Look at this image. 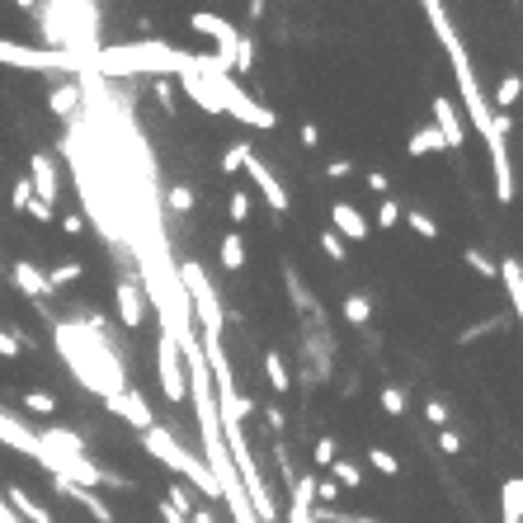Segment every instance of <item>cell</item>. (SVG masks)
Instances as JSON below:
<instances>
[{
  "mask_svg": "<svg viewBox=\"0 0 523 523\" xmlns=\"http://www.w3.org/2000/svg\"><path fill=\"white\" fill-rule=\"evenodd\" d=\"M53 349L90 396L113 401L127 387V364L118 345L109 339V331H94L90 321H53Z\"/></svg>",
  "mask_w": 523,
  "mask_h": 523,
  "instance_id": "obj_1",
  "label": "cell"
},
{
  "mask_svg": "<svg viewBox=\"0 0 523 523\" xmlns=\"http://www.w3.org/2000/svg\"><path fill=\"white\" fill-rule=\"evenodd\" d=\"M193 53L170 47L160 38H137V43H104L100 53L86 61V76L94 80H133V76H151V80H170L189 71Z\"/></svg>",
  "mask_w": 523,
  "mask_h": 523,
  "instance_id": "obj_2",
  "label": "cell"
},
{
  "mask_svg": "<svg viewBox=\"0 0 523 523\" xmlns=\"http://www.w3.org/2000/svg\"><path fill=\"white\" fill-rule=\"evenodd\" d=\"M38 14V29L53 53H71V57H94L100 53V5H86V0H57V5H24Z\"/></svg>",
  "mask_w": 523,
  "mask_h": 523,
  "instance_id": "obj_3",
  "label": "cell"
},
{
  "mask_svg": "<svg viewBox=\"0 0 523 523\" xmlns=\"http://www.w3.org/2000/svg\"><path fill=\"white\" fill-rule=\"evenodd\" d=\"M193 71L212 86V94H217V104H222V118H236L241 127H250V133H274V127H279V113L269 104H259L250 90H241V80L226 76L208 53H193Z\"/></svg>",
  "mask_w": 523,
  "mask_h": 523,
  "instance_id": "obj_4",
  "label": "cell"
},
{
  "mask_svg": "<svg viewBox=\"0 0 523 523\" xmlns=\"http://www.w3.org/2000/svg\"><path fill=\"white\" fill-rule=\"evenodd\" d=\"M142 438V448H146V457H156L166 471H179L193 490H203L208 500H222V490H217V481H212V471H208V462L203 457H193L184 444H179V434L175 429H160V424H151L146 434H137Z\"/></svg>",
  "mask_w": 523,
  "mask_h": 523,
  "instance_id": "obj_5",
  "label": "cell"
},
{
  "mask_svg": "<svg viewBox=\"0 0 523 523\" xmlns=\"http://www.w3.org/2000/svg\"><path fill=\"white\" fill-rule=\"evenodd\" d=\"M175 274H179V288H184V302H189V321L203 325V345L222 339V331H226V312H222L217 283H212L208 274H203L199 259H179Z\"/></svg>",
  "mask_w": 523,
  "mask_h": 523,
  "instance_id": "obj_6",
  "label": "cell"
},
{
  "mask_svg": "<svg viewBox=\"0 0 523 523\" xmlns=\"http://www.w3.org/2000/svg\"><path fill=\"white\" fill-rule=\"evenodd\" d=\"M0 67H14V71H38V76H67V80H80V76H86V57H71V53H53V47H29V43L0 38Z\"/></svg>",
  "mask_w": 523,
  "mask_h": 523,
  "instance_id": "obj_7",
  "label": "cell"
},
{
  "mask_svg": "<svg viewBox=\"0 0 523 523\" xmlns=\"http://www.w3.org/2000/svg\"><path fill=\"white\" fill-rule=\"evenodd\" d=\"M156 378H160V391H166V401L179 405L189 401V378H184V358H179V345L160 331L156 335Z\"/></svg>",
  "mask_w": 523,
  "mask_h": 523,
  "instance_id": "obj_8",
  "label": "cell"
},
{
  "mask_svg": "<svg viewBox=\"0 0 523 523\" xmlns=\"http://www.w3.org/2000/svg\"><path fill=\"white\" fill-rule=\"evenodd\" d=\"M29 184H34L38 203L57 208V199H61V160L53 151H34L29 156Z\"/></svg>",
  "mask_w": 523,
  "mask_h": 523,
  "instance_id": "obj_9",
  "label": "cell"
},
{
  "mask_svg": "<svg viewBox=\"0 0 523 523\" xmlns=\"http://www.w3.org/2000/svg\"><path fill=\"white\" fill-rule=\"evenodd\" d=\"M113 306H118V321L127 325V331H142L146 325V292H142V283H137V274H123L118 283H113Z\"/></svg>",
  "mask_w": 523,
  "mask_h": 523,
  "instance_id": "obj_10",
  "label": "cell"
},
{
  "mask_svg": "<svg viewBox=\"0 0 523 523\" xmlns=\"http://www.w3.org/2000/svg\"><path fill=\"white\" fill-rule=\"evenodd\" d=\"M104 405H109V415H118V420L127 424V429H137V434H146V429L156 424V411L146 405V396H142L137 387H123L118 396L104 401Z\"/></svg>",
  "mask_w": 523,
  "mask_h": 523,
  "instance_id": "obj_11",
  "label": "cell"
},
{
  "mask_svg": "<svg viewBox=\"0 0 523 523\" xmlns=\"http://www.w3.org/2000/svg\"><path fill=\"white\" fill-rule=\"evenodd\" d=\"M429 113H434V133L438 142H444V151H457V146L467 142V127H462V113H457V104L448 100V94H434L429 100Z\"/></svg>",
  "mask_w": 523,
  "mask_h": 523,
  "instance_id": "obj_12",
  "label": "cell"
},
{
  "mask_svg": "<svg viewBox=\"0 0 523 523\" xmlns=\"http://www.w3.org/2000/svg\"><path fill=\"white\" fill-rule=\"evenodd\" d=\"M331 232L345 241V245H364L368 236H372V226H368V217H364V208H354V203H331Z\"/></svg>",
  "mask_w": 523,
  "mask_h": 523,
  "instance_id": "obj_13",
  "label": "cell"
},
{
  "mask_svg": "<svg viewBox=\"0 0 523 523\" xmlns=\"http://www.w3.org/2000/svg\"><path fill=\"white\" fill-rule=\"evenodd\" d=\"M245 175H250V184H255L259 193H265V203L274 208V217H283V212L292 208L288 189L279 184V175H274V170H269V166H265V160H259V156H250V160H245Z\"/></svg>",
  "mask_w": 523,
  "mask_h": 523,
  "instance_id": "obj_14",
  "label": "cell"
},
{
  "mask_svg": "<svg viewBox=\"0 0 523 523\" xmlns=\"http://www.w3.org/2000/svg\"><path fill=\"white\" fill-rule=\"evenodd\" d=\"M80 109H86V86H80V80H61V86L47 90V113H53V118L76 123Z\"/></svg>",
  "mask_w": 523,
  "mask_h": 523,
  "instance_id": "obj_15",
  "label": "cell"
},
{
  "mask_svg": "<svg viewBox=\"0 0 523 523\" xmlns=\"http://www.w3.org/2000/svg\"><path fill=\"white\" fill-rule=\"evenodd\" d=\"M47 481H53L57 495H67V500H76V504H80V510H90V519H94V523H113V510L104 504L100 490H86V486H71V481H57V477H47Z\"/></svg>",
  "mask_w": 523,
  "mask_h": 523,
  "instance_id": "obj_16",
  "label": "cell"
},
{
  "mask_svg": "<svg viewBox=\"0 0 523 523\" xmlns=\"http://www.w3.org/2000/svg\"><path fill=\"white\" fill-rule=\"evenodd\" d=\"M10 283L29 302H43L47 298V279H43V269L34 265V259H14V265H10Z\"/></svg>",
  "mask_w": 523,
  "mask_h": 523,
  "instance_id": "obj_17",
  "label": "cell"
},
{
  "mask_svg": "<svg viewBox=\"0 0 523 523\" xmlns=\"http://www.w3.org/2000/svg\"><path fill=\"white\" fill-rule=\"evenodd\" d=\"M175 80L184 86V94H189V104H193V109H203V113H212V118H222L217 94H212V86H208V80H203L199 71H193V61H189V71H184V76H175Z\"/></svg>",
  "mask_w": 523,
  "mask_h": 523,
  "instance_id": "obj_18",
  "label": "cell"
},
{
  "mask_svg": "<svg viewBox=\"0 0 523 523\" xmlns=\"http://www.w3.org/2000/svg\"><path fill=\"white\" fill-rule=\"evenodd\" d=\"M0 444L38 462V438H34V429H29V424H20L14 415H5V411H0Z\"/></svg>",
  "mask_w": 523,
  "mask_h": 523,
  "instance_id": "obj_19",
  "label": "cell"
},
{
  "mask_svg": "<svg viewBox=\"0 0 523 523\" xmlns=\"http://www.w3.org/2000/svg\"><path fill=\"white\" fill-rule=\"evenodd\" d=\"M5 495V504H10V514L20 519V523H53V510H43V504L29 495L24 486H10V490H0Z\"/></svg>",
  "mask_w": 523,
  "mask_h": 523,
  "instance_id": "obj_20",
  "label": "cell"
},
{
  "mask_svg": "<svg viewBox=\"0 0 523 523\" xmlns=\"http://www.w3.org/2000/svg\"><path fill=\"white\" fill-rule=\"evenodd\" d=\"M495 279L504 283V292H510V316H523V265H519V255H504L500 259Z\"/></svg>",
  "mask_w": 523,
  "mask_h": 523,
  "instance_id": "obj_21",
  "label": "cell"
},
{
  "mask_svg": "<svg viewBox=\"0 0 523 523\" xmlns=\"http://www.w3.org/2000/svg\"><path fill=\"white\" fill-rule=\"evenodd\" d=\"M283 288H288V298H292V306H298L302 316L321 312V302L312 298V288H306V279L298 274V265H283Z\"/></svg>",
  "mask_w": 523,
  "mask_h": 523,
  "instance_id": "obj_22",
  "label": "cell"
},
{
  "mask_svg": "<svg viewBox=\"0 0 523 523\" xmlns=\"http://www.w3.org/2000/svg\"><path fill=\"white\" fill-rule=\"evenodd\" d=\"M43 279H47V298H53V292L71 288L76 279H86V259H61V265L43 269Z\"/></svg>",
  "mask_w": 523,
  "mask_h": 523,
  "instance_id": "obj_23",
  "label": "cell"
},
{
  "mask_svg": "<svg viewBox=\"0 0 523 523\" xmlns=\"http://www.w3.org/2000/svg\"><path fill=\"white\" fill-rule=\"evenodd\" d=\"M500 519L504 523H523V477H510L500 486Z\"/></svg>",
  "mask_w": 523,
  "mask_h": 523,
  "instance_id": "obj_24",
  "label": "cell"
},
{
  "mask_svg": "<svg viewBox=\"0 0 523 523\" xmlns=\"http://www.w3.org/2000/svg\"><path fill=\"white\" fill-rule=\"evenodd\" d=\"M217 259H222V269H226V274H241V269H245L250 250H245L241 232H232V236H222V241H217Z\"/></svg>",
  "mask_w": 523,
  "mask_h": 523,
  "instance_id": "obj_25",
  "label": "cell"
},
{
  "mask_svg": "<svg viewBox=\"0 0 523 523\" xmlns=\"http://www.w3.org/2000/svg\"><path fill=\"white\" fill-rule=\"evenodd\" d=\"M339 312H345V321L354 325V331H368V325H372V298H368V292H349Z\"/></svg>",
  "mask_w": 523,
  "mask_h": 523,
  "instance_id": "obj_26",
  "label": "cell"
},
{
  "mask_svg": "<svg viewBox=\"0 0 523 523\" xmlns=\"http://www.w3.org/2000/svg\"><path fill=\"white\" fill-rule=\"evenodd\" d=\"M265 378H269V387L279 391V396H288V391H292V372H288V358H283L279 349H269V354H265Z\"/></svg>",
  "mask_w": 523,
  "mask_h": 523,
  "instance_id": "obj_27",
  "label": "cell"
},
{
  "mask_svg": "<svg viewBox=\"0 0 523 523\" xmlns=\"http://www.w3.org/2000/svg\"><path fill=\"white\" fill-rule=\"evenodd\" d=\"M434 151H444V142H438V133H434V127L429 123H424V127H415V133L411 137H405V156H434Z\"/></svg>",
  "mask_w": 523,
  "mask_h": 523,
  "instance_id": "obj_28",
  "label": "cell"
},
{
  "mask_svg": "<svg viewBox=\"0 0 523 523\" xmlns=\"http://www.w3.org/2000/svg\"><path fill=\"white\" fill-rule=\"evenodd\" d=\"M166 208L175 212V217H189V212L199 208V193H193V184H184V179H179V184H170V189H166Z\"/></svg>",
  "mask_w": 523,
  "mask_h": 523,
  "instance_id": "obj_29",
  "label": "cell"
},
{
  "mask_svg": "<svg viewBox=\"0 0 523 523\" xmlns=\"http://www.w3.org/2000/svg\"><path fill=\"white\" fill-rule=\"evenodd\" d=\"M255 156V146L250 142H232V146H226V151H222V160H217V175H241L245 170V160H250Z\"/></svg>",
  "mask_w": 523,
  "mask_h": 523,
  "instance_id": "obj_30",
  "label": "cell"
},
{
  "mask_svg": "<svg viewBox=\"0 0 523 523\" xmlns=\"http://www.w3.org/2000/svg\"><path fill=\"white\" fill-rule=\"evenodd\" d=\"M325 471H331V481H335L339 490H358V486H364V467L349 462V457H335Z\"/></svg>",
  "mask_w": 523,
  "mask_h": 523,
  "instance_id": "obj_31",
  "label": "cell"
},
{
  "mask_svg": "<svg viewBox=\"0 0 523 523\" xmlns=\"http://www.w3.org/2000/svg\"><path fill=\"white\" fill-rule=\"evenodd\" d=\"M519 94H523V76H519V71H510V76H504L500 86H495V94H490V100H495V109H500V113H510V109L519 104Z\"/></svg>",
  "mask_w": 523,
  "mask_h": 523,
  "instance_id": "obj_32",
  "label": "cell"
},
{
  "mask_svg": "<svg viewBox=\"0 0 523 523\" xmlns=\"http://www.w3.org/2000/svg\"><path fill=\"white\" fill-rule=\"evenodd\" d=\"M20 405H24V411L29 415H57V396H53V391H43V387H34V391H24V396H20Z\"/></svg>",
  "mask_w": 523,
  "mask_h": 523,
  "instance_id": "obj_33",
  "label": "cell"
},
{
  "mask_svg": "<svg viewBox=\"0 0 523 523\" xmlns=\"http://www.w3.org/2000/svg\"><path fill=\"white\" fill-rule=\"evenodd\" d=\"M335 457H339V444H335V434H321V438H316V444H312V471H316V477H321V471H325V467H331V462H335Z\"/></svg>",
  "mask_w": 523,
  "mask_h": 523,
  "instance_id": "obj_34",
  "label": "cell"
},
{
  "mask_svg": "<svg viewBox=\"0 0 523 523\" xmlns=\"http://www.w3.org/2000/svg\"><path fill=\"white\" fill-rule=\"evenodd\" d=\"M401 222H411V232H415L420 241H438V222L429 217V212H420V208H405V212H401Z\"/></svg>",
  "mask_w": 523,
  "mask_h": 523,
  "instance_id": "obj_35",
  "label": "cell"
},
{
  "mask_svg": "<svg viewBox=\"0 0 523 523\" xmlns=\"http://www.w3.org/2000/svg\"><path fill=\"white\" fill-rule=\"evenodd\" d=\"M368 467H372V471H382V477H401V457H396V453H387V448H378V444L368 448Z\"/></svg>",
  "mask_w": 523,
  "mask_h": 523,
  "instance_id": "obj_36",
  "label": "cell"
},
{
  "mask_svg": "<svg viewBox=\"0 0 523 523\" xmlns=\"http://www.w3.org/2000/svg\"><path fill=\"white\" fill-rule=\"evenodd\" d=\"M166 504H170L175 514H184V519H189L193 510H199V504H193V495H189V486H179V481H170V486H166Z\"/></svg>",
  "mask_w": 523,
  "mask_h": 523,
  "instance_id": "obj_37",
  "label": "cell"
},
{
  "mask_svg": "<svg viewBox=\"0 0 523 523\" xmlns=\"http://www.w3.org/2000/svg\"><path fill=\"white\" fill-rule=\"evenodd\" d=\"M378 405H382V415H391V420H396V415H405V391L387 382V387L378 391Z\"/></svg>",
  "mask_w": 523,
  "mask_h": 523,
  "instance_id": "obj_38",
  "label": "cell"
},
{
  "mask_svg": "<svg viewBox=\"0 0 523 523\" xmlns=\"http://www.w3.org/2000/svg\"><path fill=\"white\" fill-rule=\"evenodd\" d=\"M504 325V316H490V321H481V325H467L462 335H457V345H477V339H486V335H495Z\"/></svg>",
  "mask_w": 523,
  "mask_h": 523,
  "instance_id": "obj_39",
  "label": "cell"
},
{
  "mask_svg": "<svg viewBox=\"0 0 523 523\" xmlns=\"http://www.w3.org/2000/svg\"><path fill=\"white\" fill-rule=\"evenodd\" d=\"M462 259H467V269H477V274H481V279H495V259H490L486 250H477V245H467Z\"/></svg>",
  "mask_w": 523,
  "mask_h": 523,
  "instance_id": "obj_40",
  "label": "cell"
},
{
  "mask_svg": "<svg viewBox=\"0 0 523 523\" xmlns=\"http://www.w3.org/2000/svg\"><path fill=\"white\" fill-rule=\"evenodd\" d=\"M401 212H405V208H401L396 199H382V203H378V217H372L368 226H382V232H391V226L401 222Z\"/></svg>",
  "mask_w": 523,
  "mask_h": 523,
  "instance_id": "obj_41",
  "label": "cell"
},
{
  "mask_svg": "<svg viewBox=\"0 0 523 523\" xmlns=\"http://www.w3.org/2000/svg\"><path fill=\"white\" fill-rule=\"evenodd\" d=\"M434 444H438V453H448V457H457V453H462V448H467V438H462V434H457V429H453V424H448V429H438V434H434Z\"/></svg>",
  "mask_w": 523,
  "mask_h": 523,
  "instance_id": "obj_42",
  "label": "cell"
},
{
  "mask_svg": "<svg viewBox=\"0 0 523 523\" xmlns=\"http://www.w3.org/2000/svg\"><path fill=\"white\" fill-rule=\"evenodd\" d=\"M424 420H429L434 429H448V401L444 396H429V401H424Z\"/></svg>",
  "mask_w": 523,
  "mask_h": 523,
  "instance_id": "obj_43",
  "label": "cell"
},
{
  "mask_svg": "<svg viewBox=\"0 0 523 523\" xmlns=\"http://www.w3.org/2000/svg\"><path fill=\"white\" fill-rule=\"evenodd\" d=\"M226 217H232L236 226H241L245 217H250V193H245V189H236L232 199H226Z\"/></svg>",
  "mask_w": 523,
  "mask_h": 523,
  "instance_id": "obj_44",
  "label": "cell"
},
{
  "mask_svg": "<svg viewBox=\"0 0 523 523\" xmlns=\"http://www.w3.org/2000/svg\"><path fill=\"white\" fill-rule=\"evenodd\" d=\"M321 250H325V259H335V265H339V259L349 255V245L339 241V236L331 232V226H325V232H321Z\"/></svg>",
  "mask_w": 523,
  "mask_h": 523,
  "instance_id": "obj_45",
  "label": "cell"
},
{
  "mask_svg": "<svg viewBox=\"0 0 523 523\" xmlns=\"http://www.w3.org/2000/svg\"><path fill=\"white\" fill-rule=\"evenodd\" d=\"M10 203H14V212H24L29 203H34V184H29V175H24V179H14V189H10Z\"/></svg>",
  "mask_w": 523,
  "mask_h": 523,
  "instance_id": "obj_46",
  "label": "cell"
},
{
  "mask_svg": "<svg viewBox=\"0 0 523 523\" xmlns=\"http://www.w3.org/2000/svg\"><path fill=\"white\" fill-rule=\"evenodd\" d=\"M255 67V43H250V34H241V43H236V71L245 76Z\"/></svg>",
  "mask_w": 523,
  "mask_h": 523,
  "instance_id": "obj_47",
  "label": "cell"
},
{
  "mask_svg": "<svg viewBox=\"0 0 523 523\" xmlns=\"http://www.w3.org/2000/svg\"><path fill=\"white\" fill-rule=\"evenodd\" d=\"M151 94H156V104L166 113H175V86H170V80H151Z\"/></svg>",
  "mask_w": 523,
  "mask_h": 523,
  "instance_id": "obj_48",
  "label": "cell"
},
{
  "mask_svg": "<svg viewBox=\"0 0 523 523\" xmlns=\"http://www.w3.org/2000/svg\"><path fill=\"white\" fill-rule=\"evenodd\" d=\"M265 420H269V429H274V438H279L283 429H288V415H283V405L274 401V405H265Z\"/></svg>",
  "mask_w": 523,
  "mask_h": 523,
  "instance_id": "obj_49",
  "label": "cell"
},
{
  "mask_svg": "<svg viewBox=\"0 0 523 523\" xmlns=\"http://www.w3.org/2000/svg\"><path fill=\"white\" fill-rule=\"evenodd\" d=\"M20 349H24L20 335H14V331H0V358H20Z\"/></svg>",
  "mask_w": 523,
  "mask_h": 523,
  "instance_id": "obj_50",
  "label": "cell"
},
{
  "mask_svg": "<svg viewBox=\"0 0 523 523\" xmlns=\"http://www.w3.org/2000/svg\"><path fill=\"white\" fill-rule=\"evenodd\" d=\"M24 212H29V217H34L38 226H53V217H57V208H47V203H38V199H34V203H29Z\"/></svg>",
  "mask_w": 523,
  "mask_h": 523,
  "instance_id": "obj_51",
  "label": "cell"
},
{
  "mask_svg": "<svg viewBox=\"0 0 523 523\" xmlns=\"http://www.w3.org/2000/svg\"><path fill=\"white\" fill-rule=\"evenodd\" d=\"M298 142L306 146V151H312V146H321V127H316V123H302V127H298Z\"/></svg>",
  "mask_w": 523,
  "mask_h": 523,
  "instance_id": "obj_52",
  "label": "cell"
},
{
  "mask_svg": "<svg viewBox=\"0 0 523 523\" xmlns=\"http://www.w3.org/2000/svg\"><path fill=\"white\" fill-rule=\"evenodd\" d=\"M61 232L80 236V232H86V217H80V212H67V217H61Z\"/></svg>",
  "mask_w": 523,
  "mask_h": 523,
  "instance_id": "obj_53",
  "label": "cell"
},
{
  "mask_svg": "<svg viewBox=\"0 0 523 523\" xmlns=\"http://www.w3.org/2000/svg\"><path fill=\"white\" fill-rule=\"evenodd\" d=\"M349 175H354L349 160H331V166H325V179H349Z\"/></svg>",
  "mask_w": 523,
  "mask_h": 523,
  "instance_id": "obj_54",
  "label": "cell"
},
{
  "mask_svg": "<svg viewBox=\"0 0 523 523\" xmlns=\"http://www.w3.org/2000/svg\"><path fill=\"white\" fill-rule=\"evenodd\" d=\"M387 184H391L387 170H368V189H372V193H387Z\"/></svg>",
  "mask_w": 523,
  "mask_h": 523,
  "instance_id": "obj_55",
  "label": "cell"
},
{
  "mask_svg": "<svg viewBox=\"0 0 523 523\" xmlns=\"http://www.w3.org/2000/svg\"><path fill=\"white\" fill-rule=\"evenodd\" d=\"M0 523H20V519H14V514H10V504H5V495H0Z\"/></svg>",
  "mask_w": 523,
  "mask_h": 523,
  "instance_id": "obj_56",
  "label": "cell"
}]
</instances>
